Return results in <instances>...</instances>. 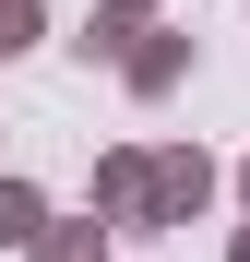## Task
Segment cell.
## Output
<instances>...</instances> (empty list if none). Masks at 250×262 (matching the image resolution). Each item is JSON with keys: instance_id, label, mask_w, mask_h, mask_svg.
Listing matches in <instances>:
<instances>
[{"instance_id": "obj_1", "label": "cell", "mask_w": 250, "mask_h": 262, "mask_svg": "<svg viewBox=\"0 0 250 262\" xmlns=\"http://www.w3.org/2000/svg\"><path fill=\"white\" fill-rule=\"evenodd\" d=\"M12 36H24V0H0V48H12Z\"/></svg>"}]
</instances>
